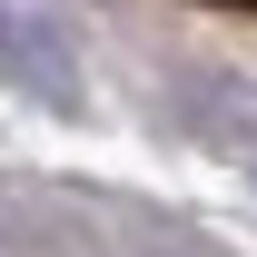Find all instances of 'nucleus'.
<instances>
[{
    "instance_id": "f257e3e1",
    "label": "nucleus",
    "mask_w": 257,
    "mask_h": 257,
    "mask_svg": "<svg viewBox=\"0 0 257 257\" xmlns=\"http://www.w3.org/2000/svg\"><path fill=\"white\" fill-rule=\"evenodd\" d=\"M0 79H20L30 99H50V109H79V60H69V40L50 30V20H20L10 0H0Z\"/></svg>"
},
{
    "instance_id": "f03ea898",
    "label": "nucleus",
    "mask_w": 257,
    "mask_h": 257,
    "mask_svg": "<svg viewBox=\"0 0 257 257\" xmlns=\"http://www.w3.org/2000/svg\"><path fill=\"white\" fill-rule=\"evenodd\" d=\"M30 247V218H10V208H0V257H20Z\"/></svg>"
},
{
    "instance_id": "7ed1b4c3",
    "label": "nucleus",
    "mask_w": 257,
    "mask_h": 257,
    "mask_svg": "<svg viewBox=\"0 0 257 257\" xmlns=\"http://www.w3.org/2000/svg\"><path fill=\"white\" fill-rule=\"evenodd\" d=\"M208 10H257V0H208Z\"/></svg>"
}]
</instances>
